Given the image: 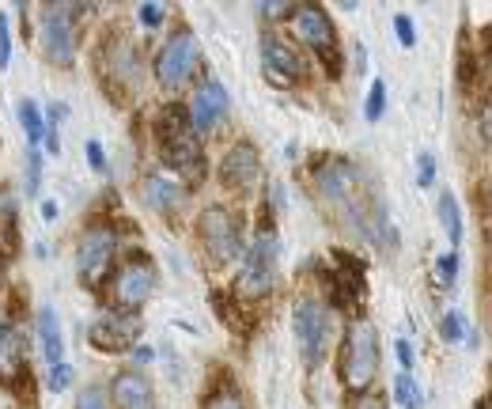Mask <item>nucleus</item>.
I'll return each mask as SVG.
<instances>
[{"label": "nucleus", "mask_w": 492, "mask_h": 409, "mask_svg": "<svg viewBox=\"0 0 492 409\" xmlns=\"http://www.w3.org/2000/svg\"><path fill=\"white\" fill-rule=\"evenodd\" d=\"M106 391H111V405H118V409H156L152 379L137 368H121Z\"/></svg>", "instance_id": "obj_17"}, {"label": "nucleus", "mask_w": 492, "mask_h": 409, "mask_svg": "<svg viewBox=\"0 0 492 409\" xmlns=\"http://www.w3.org/2000/svg\"><path fill=\"white\" fill-rule=\"evenodd\" d=\"M19 375H27V337L19 322L0 307V383L12 386Z\"/></svg>", "instance_id": "obj_14"}, {"label": "nucleus", "mask_w": 492, "mask_h": 409, "mask_svg": "<svg viewBox=\"0 0 492 409\" xmlns=\"http://www.w3.org/2000/svg\"><path fill=\"white\" fill-rule=\"evenodd\" d=\"M276 262H281V239H276L273 220H262L243 250V269L235 277V296L246 299V304L265 299L276 285Z\"/></svg>", "instance_id": "obj_3"}, {"label": "nucleus", "mask_w": 492, "mask_h": 409, "mask_svg": "<svg viewBox=\"0 0 492 409\" xmlns=\"http://www.w3.org/2000/svg\"><path fill=\"white\" fill-rule=\"evenodd\" d=\"M436 273H439V285L443 288H455V281H458V254L455 250L443 254L439 262H436Z\"/></svg>", "instance_id": "obj_29"}, {"label": "nucleus", "mask_w": 492, "mask_h": 409, "mask_svg": "<svg viewBox=\"0 0 492 409\" xmlns=\"http://www.w3.org/2000/svg\"><path fill=\"white\" fill-rule=\"evenodd\" d=\"M198 69H201V50H198V38L189 34L186 27L182 31H175L167 42H163V50L156 54V61H152V73H156V83L163 92H182L189 80L198 76Z\"/></svg>", "instance_id": "obj_6"}, {"label": "nucleus", "mask_w": 492, "mask_h": 409, "mask_svg": "<svg viewBox=\"0 0 492 409\" xmlns=\"http://www.w3.org/2000/svg\"><path fill=\"white\" fill-rule=\"evenodd\" d=\"M439 224L447 231V243L458 247L462 243V212H458V198H455L451 190L439 193Z\"/></svg>", "instance_id": "obj_22"}, {"label": "nucleus", "mask_w": 492, "mask_h": 409, "mask_svg": "<svg viewBox=\"0 0 492 409\" xmlns=\"http://www.w3.org/2000/svg\"><path fill=\"white\" fill-rule=\"evenodd\" d=\"M76 8L65 5H50L42 8V46H46V57L57 64V69H72L76 64Z\"/></svg>", "instance_id": "obj_10"}, {"label": "nucleus", "mask_w": 492, "mask_h": 409, "mask_svg": "<svg viewBox=\"0 0 492 409\" xmlns=\"http://www.w3.org/2000/svg\"><path fill=\"white\" fill-rule=\"evenodd\" d=\"M292 330H295L299 356H304L307 368H314V364L326 356L330 334H333V315H330L323 304H318V299L304 296V299H295V311H292Z\"/></svg>", "instance_id": "obj_8"}, {"label": "nucleus", "mask_w": 492, "mask_h": 409, "mask_svg": "<svg viewBox=\"0 0 492 409\" xmlns=\"http://www.w3.org/2000/svg\"><path fill=\"white\" fill-rule=\"evenodd\" d=\"M12 61V34H8V15L0 12V69H8Z\"/></svg>", "instance_id": "obj_33"}, {"label": "nucleus", "mask_w": 492, "mask_h": 409, "mask_svg": "<svg viewBox=\"0 0 492 409\" xmlns=\"http://www.w3.org/2000/svg\"><path fill=\"white\" fill-rule=\"evenodd\" d=\"M227 106H231V99L224 92V83L220 80H205L201 88H198V95H194V102H189V111H186L189 129H194L198 137L208 133V129L227 114Z\"/></svg>", "instance_id": "obj_16"}, {"label": "nucleus", "mask_w": 492, "mask_h": 409, "mask_svg": "<svg viewBox=\"0 0 492 409\" xmlns=\"http://www.w3.org/2000/svg\"><path fill=\"white\" fill-rule=\"evenodd\" d=\"M76 409H114V405H111V391H106L102 383L83 386L80 398H76Z\"/></svg>", "instance_id": "obj_26"}, {"label": "nucleus", "mask_w": 492, "mask_h": 409, "mask_svg": "<svg viewBox=\"0 0 492 409\" xmlns=\"http://www.w3.org/2000/svg\"><path fill=\"white\" fill-rule=\"evenodd\" d=\"M474 409H488V398H478V405Z\"/></svg>", "instance_id": "obj_42"}, {"label": "nucleus", "mask_w": 492, "mask_h": 409, "mask_svg": "<svg viewBox=\"0 0 492 409\" xmlns=\"http://www.w3.org/2000/svg\"><path fill=\"white\" fill-rule=\"evenodd\" d=\"M258 179H262V156H258V148H254L250 141L231 144L227 152H224V160H220V182L227 190H250Z\"/></svg>", "instance_id": "obj_15"}, {"label": "nucleus", "mask_w": 492, "mask_h": 409, "mask_svg": "<svg viewBox=\"0 0 492 409\" xmlns=\"http://www.w3.org/2000/svg\"><path fill=\"white\" fill-rule=\"evenodd\" d=\"M19 122H24V133L31 137V144L38 148V144H42V125H46V118H42V111H38L34 99L19 102Z\"/></svg>", "instance_id": "obj_23"}, {"label": "nucleus", "mask_w": 492, "mask_h": 409, "mask_svg": "<svg viewBox=\"0 0 492 409\" xmlns=\"http://www.w3.org/2000/svg\"><path fill=\"white\" fill-rule=\"evenodd\" d=\"M144 198H148V205L159 209V212H175V209H182V201H186V186L170 182V179H163V175H152V179L144 182Z\"/></svg>", "instance_id": "obj_21"}, {"label": "nucleus", "mask_w": 492, "mask_h": 409, "mask_svg": "<svg viewBox=\"0 0 492 409\" xmlns=\"http://www.w3.org/2000/svg\"><path fill=\"white\" fill-rule=\"evenodd\" d=\"M318 198H323V205L333 212L337 220H345L352 231L363 235V228H368V212L375 205H363V175H360V167H352L349 160H323V167H318Z\"/></svg>", "instance_id": "obj_2"}, {"label": "nucleus", "mask_w": 492, "mask_h": 409, "mask_svg": "<svg viewBox=\"0 0 492 409\" xmlns=\"http://www.w3.org/2000/svg\"><path fill=\"white\" fill-rule=\"evenodd\" d=\"M394 353H398V360H401V368H405V375H410V368H413V349H410V341H398L394 346Z\"/></svg>", "instance_id": "obj_39"}, {"label": "nucleus", "mask_w": 492, "mask_h": 409, "mask_svg": "<svg viewBox=\"0 0 492 409\" xmlns=\"http://www.w3.org/2000/svg\"><path fill=\"white\" fill-rule=\"evenodd\" d=\"M156 141H159V156L163 163L175 170V175L186 186H201L208 175V163H205V148L201 137L189 129V118L178 102H167L159 118H156Z\"/></svg>", "instance_id": "obj_1"}, {"label": "nucleus", "mask_w": 492, "mask_h": 409, "mask_svg": "<svg viewBox=\"0 0 492 409\" xmlns=\"http://www.w3.org/2000/svg\"><path fill=\"white\" fill-rule=\"evenodd\" d=\"M337 375H341V383H345V391L368 394V386L379 375V330H375V322L356 318L345 330L341 356H337Z\"/></svg>", "instance_id": "obj_4"}, {"label": "nucleus", "mask_w": 492, "mask_h": 409, "mask_svg": "<svg viewBox=\"0 0 492 409\" xmlns=\"http://www.w3.org/2000/svg\"><path fill=\"white\" fill-rule=\"evenodd\" d=\"M417 163H420V186H432L436 182V156L432 152H420Z\"/></svg>", "instance_id": "obj_34"}, {"label": "nucleus", "mask_w": 492, "mask_h": 409, "mask_svg": "<svg viewBox=\"0 0 492 409\" xmlns=\"http://www.w3.org/2000/svg\"><path fill=\"white\" fill-rule=\"evenodd\" d=\"M42 220H57V201H42Z\"/></svg>", "instance_id": "obj_40"}, {"label": "nucleus", "mask_w": 492, "mask_h": 409, "mask_svg": "<svg viewBox=\"0 0 492 409\" xmlns=\"http://www.w3.org/2000/svg\"><path fill=\"white\" fill-rule=\"evenodd\" d=\"M140 24H144V27H159V24H163V8H159V5H144V8H140Z\"/></svg>", "instance_id": "obj_37"}, {"label": "nucleus", "mask_w": 492, "mask_h": 409, "mask_svg": "<svg viewBox=\"0 0 492 409\" xmlns=\"http://www.w3.org/2000/svg\"><path fill=\"white\" fill-rule=\"evenodd\" d=\"M88 163H92V170H106V156H102V144L99 141H88Z\"/></svg>", "instance_id": "obj_36"}, {"label": "nucleus", "mask_w": 492, "mask_h": 409, "mask_svg": "<svg viewBox=\"0 0 492 409\" xmlns=\"http://www.w3.org/2000/svg\"><path fill=\"white\" fill-rule=\"evenodd\" d=\"M137 341V315H106L92 326V346L99 353H130Z\"/></svg>", "instance_id": "obj_18"}, {"label": "nucleus", "mask_w": 492, "mask_h": 409, "mask_svg": "<svg viewBox=\"0 0 492 409\" xmlns=\"http://www.w3.org/2000/svg\"><path fill=\"white\" fill-rule=\"evenodd\" d=\"M69 383H72V364H50V372H46V386L53 394H61V391H69Z\"/></svg>", "instance_id": "obj_28"}, {"label": "nucleus", "mask_w": 492, "mask_h": 409, "mask_svg": "<svg viewBox=\"0 0 492 409\" xmlns=\"http://www.w3.org/2000/svg\"><path fill=\"white\" fill-rule=\"evenodd\" d=\"M19 250V201L12 186H0V262Z\"/></svg>", "instance_id": "obj_19"}, {"label": "nucleus", "mask_w": 492, "mask_h": 409, "mask_svg": "<svg viewBox=\"0 0 492 409\" xmlns=\"http://www.w3.org/2000/svg\"><path fill=\"white\" fill-rule=\"evenodd\" d=\"M34 330H38V346H42L46 364H61V360H65V337H61V322H57L53 307H42L38 311Z\"/></svg>", "instance_id": "obj_20"}, {"label": "nucleus", "mask_w": 492, "mask_h": 409, "mask_svg": "<svg viewBox=\"0 0 492 409\" xmlns=\"http://www.w3.org/2000/svg\"><path fill=\"white\" fill-rule=\"evenodd\" d=\"M133 356H137L140 364H148V360H152V349H148V346H137V349H133Z\"/></svg>", "instance_id": "obj_41"}, {"label": "nucleus", "mask_w": 492, "mask_h": 409, "mask_svg": "<svg viewBox=\"0 0 492 409\" xmlns=\"http://www.w3.org/2000/svg\"><path fill=\"white\" fill-rule=\"evenodd\" d=\"M99 76L111 80V83H106V88H111V99H114V92H121L125 83L137 76V50L121 38V31L118 34L111 31V38H102V46H99Z\"/></svg>", "instance_id": "obj_12"}, {"label": "nucleus", "mask_w": 492, "mask_h": 409, "mask_svg": "<svg viewBox=\"0 0 492 409\" xmlns=\"http://www.w3.org/2000/svg\"><path fill=\"white\" fill-rule=\"evenodd\" d=\"M262 61H265V76L273 83H285V88L307 76V64H304V57H299V50L292 46V42H285L281 34L262 38Z\"/></svg>", "instance_id": "obj_13"}, {"label": "nucleus", "mask_w": 492, "mask_h": 409, "mask_svg": "<svg viewBox=\"0 0 492 409\" xmlns=\"http://www.w3.org/2000/svg\"><path fill=\"white\" fill-rule=\"evenodd\" d=\"M394 31H398V42H401V46L405 50H410V46H417V31H413V19L410 15H394Z\"/></svg>", "instance_id": "obj_32"}, {"label": "nucleus", "mask_w": 492, "mask_h": 409, "mask_svg": "<svg viewBox=\"0 0 492 409\" xmlns=\"http://www.w3.org/2000/svg\"><path fill=\"white\" fill-rule=\"evenodd\" d=\"M38 190H42V152H38V148H31V152H27V193L34 198Z\"/></svg>", "instance_id": "obj_30"}, {"label": "nucleus", "mask_w": 492, "mask_h": 409, "mask_svg": "<svg viewBox=\"0 0 492 409\" xmlns=\"http://www.w3.org/2000/svg\"><path fill=\"white\" fill-rule=\"evenodd\" d=\"M205 409H246L243 405V394H239V386H217L208 398H205Z\"/></svg>", "instance_id": "obj_25"}, {"label": "nucleus", "mask_w": 492, "mask_h": 409, "mask_svg": "<svg viewBox=\"0 0 492 409\" xmlns=\"http://www.w3.org/2000/svg\"><path fill=\"white\" fill-rule=\"evenodd\" d=\"M292 27H295V38L304 42V46H311L318 57H323L330 76H341V64H345V57H341V46H337L333 19L318 5H304V8L292 12Z\"/></svg>", "instance_id": "obj_9"}, {"label": "nucleus", "mask_w": 492, "mask_h": 409, "mask_svg": "<svg viewBox=\"0 0 492 409\" xmlns=\"http://www.w3.org/2000/svg\"><path fill=\"white\" fill-rule=\"evenodd\" d=\"M198 239H201L205 258L217 269L231 266L235 258H243V250H246V235H243L239 212H231L224 205H208L198 217Z\"/></svg>", "instance_id": "obj_5"}, {"label": "nucleus", "mask_w": 492, "mask_h": 409, "mask_svg": "<svg viewBox=\"0 0 492 409\" xmlns=\"http://www.w3.org/2000/svg\"><path fill=\"white\" fill-rule=\"evenodd\" d=\"M394 398L405 405V409H424V394H420V386L413 383V375H398L394 379Z\"/></svg>", "instance_id": "obj_24"}, {"label": "nucleus", "mask_w": 492, "mask_h": 409, "mask_svg": "<svg viewBox=\"0 0 492 409\" xmlns=\"http://www.w3.org/2000/svg\"><path fill=\"white\" fill-rule=\"evenodd\" d=\"M295 12V5H288V0H273V5H262V15L265 19H285V15H292Z\"/></svg>", "instance_id": "obj_35"}, {"label": "nucleus", "mask_w": 492, "mask_h": 409, "mask_svg": "<svg viewBox=\"0 0 492 409\" xmlns=\"http://www.w3.org/2000/svg\"><path fill=\"white\" fill-rule=\"evenodd\" d=\"M382 111H387V80H371V92H368V106H363V118L379 122Z\"/></svg>", "instance_id": "obj_27"}, {"label": "nucleus", "mask_w": 492, "mask_h": 409, "mask_svg": "<svg viewBox=\"0 0 492 409\" xmlns=\"http://www.w3.org/2000/svg\"><path fill=\"white\" fill-rule=\"evenodd\" d=\"M352 409H387V394H360Z\"/></svg>", "instance_id": "obj_38"}, {"label": "nucleus", "mask_w": 492, "mask_h": 409, "mask_svg": "<svg viewBox=\"0 0 492 409\" xmlns=\"http://www.w3.org/2000/svg\"><path fill=\"white\" fill-rule=\"evenodd\" d=\"M118 262V235L111 228H88L80 235V247H76V273H80V285L99 292L114 273Z\"/></svg>", "instance_id": "obj_7"}, {"label": "nucleus", "mask_w": 492, "mask_h": 409, "mask_svg": "<svg viewBox=\"0 0 492 409\" xmlns=\"http://www.w3.org/2000/svg\"><path fill=\"white\" fill-rule=\"evenodd\" d=\"M439 330H443V341H462V337H466L462 315H458V311H447L443 322H439Z\"/></svg>", "instance_id": "obj_31"}, {"label": "nucleus", "mask_w": 492, "mask_h": 409, "mask_svg": "<svg viewBox=\"0 0 492 409\" xmlns=\"http://www.w3.org/2000/svg\"><path fill=\"white\" fill-rule=\"evenodd\" d=\"M111 288H114V304L121 315H137L148 299L156 292V266L148 258H130L114 277H111Z\"/></svg>", "instance_id": "obj_11"}]
</instances>
